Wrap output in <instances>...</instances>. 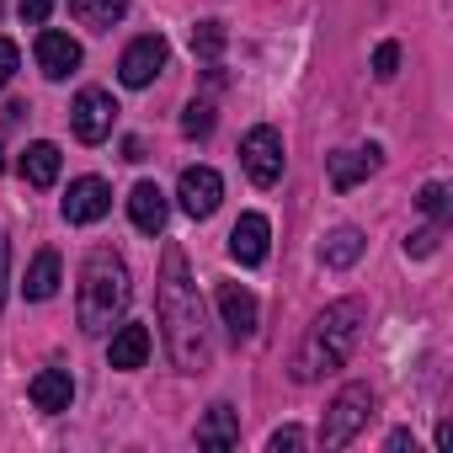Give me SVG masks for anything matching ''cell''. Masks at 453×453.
Here are the masks:
<instances>
[{"label": "cell", "instance_id": "3", "mask_svg": "<svg viewBox=\"0 0 453 453\" xmlns=\"http://www.w3.org/2000/svg\"><path fill=\"white\" fill-rule=\"evenodd\" d=\"M128 267L118 251H91L86 267H81V294H75V315H81V331L86 336H102L112 331V320H123L128 310Z\"/></svg>", "mask_w": 453, "mask_h": 453}, {"label": "cell", "instance_id": "16", "mask_svg": "<svg viewBox=\"0 0 453 453\" xmlns=\"http://www.w3.org/2000/svg\"><path fill=\"white\" fill-rule=\"evenodd\" d=\"M241 442V411L235 405H208V416L197 421V448H235Z\"/></svg>", "mask_w": 453, "mask_h": 453}, {"label": "cell", "instance_id": "25", "mask_svg": "<svg viewBox=\"0 0 453 453\" xmlns=\"http://www.w3.org/2000/svg\"><path fill=\"white\" fill-rule=\"evenodd\" d=\"M395 70H400V43H379V54H373V75H379V81H395Z\"/></svg>", "mask_w": 453, "mask_h": 453}, {"label": "cell", "instance_id": "19", "mask_svg": "<svg viewBox=\"0 0 453 453\" xmlns=\"http://www.w3.org/2000/svg\"><path fill=\"white\" fill-rule=\"evenodd\" d=\"M59 273H65L59 251H38V257H33V267H27V283H22V294H27L33 304L54 299V294H59Z\"/></svg>", "mask_w": 453, "mask_h": 453}, {"label": "cell", "instance_id": "29", "mask_svg": "<svg viewBox=\"0 0 453 453\" xmlns=\"http://www.w3.org/2000/svg\"><path fill=\"white\" fill-rule=\"evenodd\" d=\"M267 448H273V453H283V448H304V432H299V426H278V432L267 437Z\"/></svg>", "mask_w": 453, "mask_h": 453}, {"label": "cell", "instance_id": "10", "mask_svg": "<svg viewBox=\"0 0 453 453\" xmlns=\"http://www.w3.org/2000/svg\"><path fill=\"white\" fill-rule=\"evenodd\" d=\"M267 246H273L267 213H241L235 230H230V257H235L241 267H262V262H267Z\"/></svg>", "mask_w": 453, "mask_h": 453}, {"label": "cell", "instance_id": "27", "mask_svg": "<svg viewBox=\"0 0 453 453\" xmlns=\"http://www.w3.org/2000/svg\"><path fill=\"white\" fill-rule=\"evenodd\" d=\"M17 12H22L27 27H43V22L54 17V0H17Z\"/></svg>", "mask_w": 453, "mask_h": 453}, {"label": "cell", "instance_id": "23", "mask_svg": "<svg viewBox=\"0 0 453 453\" xmlns=\"http://www.w3.org/2000/svg\"><path fill=\"white\" fill-rule=\"evenodd\" d=\"M181 134H187V139H208V134H213V107H208V102H187Z\"/></svg>", "mask_w": 453, "mask_h": 453}, {"label": "cell", "instance_id": "18", "mask_svg": "<svg viewBox=\"0 0 453 453\" xmlns=\"http://www.w3.org/2000/svg\"><path fill=\"white\" fill-rule=\"evenodd\" d=\"M144 357H150V331L144 326H118V336L107 347V363L123 368V373H134V368H144Z\"/></svg>", "mask_w": 453, "mask_h": 453}, {"label": "cell", "instance_id": "15", "mask_svg": "<svg viewBox=\"0 0 453 453\" xmlns=\"http://www.w3.org/2000/svg\"><path fill=\"white\" fill-rule=\"evenodd\" d=\"M27 395H33L38 411L59 416V411H70V400H75V379H70V368H43V373L27 384Z\"/></svg>", "mask_w": 453, "mask_h": 453}, {"label": "cell", "instance_id": "20", "mask_svg": "<svg viewBox=\"0 0 453 453\" xmlns=\"http://www.w3.org/2000/svg\"><path fill=\"white\" fill-rule=\"evenodd\" d=\"M128 12V0H70V17L91 33H112Z\"/></svg>", "mask_w": 453, "mask_h": 453}, {"label": "cell", "instance_id": "14", "mask_svg": "<svg viewBox=\"0 0 453 453\" xmlns=\"http://www.w3.org/2000/svg\"><path fill=\"white\" fill-rule=\"evenodd\" d=\"M165 213H171V203H165V192H160L155 181H139V187L128 192V219H134L139 235H160V230H165Z\"/></svg>", "mask_w": 453, "mask_h": 453}, {"label": "cell", "instance_id": "21", "mask_svg": "<svg viewBox=\"0 0 453 453\" xmlns=\"http://www.w3.org/2000/svg\"><path fill=\"white\" fill-rule=\"evenodd\" d=\"M363 246H368V241H363V230L342 224V230H331V235H326L320 257H326V267H336V273H342V267H352V262L363 257Z\"/></svg>", "mask_w": 453, "mask_h": 453}, {"label": "cell", "instance_id": "17", "mask_svg": "<svg viewBox=\"0 0 453 453\" xmlns=\"http://www.w3.org/2000/svg\"><path fill=\"white\" fill-rule=\"evenodd\" d=\"M59 165H65V155H59V144H49V139L27 144L22 160H17V171H22L27 187H54V181H59Z\"/></svg>", "mask_w": 453, "mask_h": 453}, {"label": "cell", "instance_id": "2", "mask_svg": "<svg viewBox=\"0 0 453 453\" xmlns=\"http://www.w3.org/2000/svg\"><path fill=\"white\" fill-rule=\"evenodd\" d=\"M363 320H368V304H363V299H336V304H326V310L310 320V331H304V342H299V352H294V379H299V384H315V379L336 373V368L352 357V347H357V336H363Z\"/></svg>", "mask_w": 453, "mask_h": 453}, {"label": "cell", "instance_id": "11", "mask_svg": "<svg viewBox=\"0 0 453 453\" xmlns=\"http://www.w3.org/2000/svg\"><path fill=\"white\" fill-rule=\"evenodd\" d=\"M379 165H384L379 144H363V150H336V155H326V171H331V187H336V192H352V187H357V181H368Z\"/></svg>", "mask_w": 453, "mask_h": 453}, {"label": "cell", "instance_id": "26", "mask_svg": "<svg viewBox=\"0 0 453 453\" xmlns=\"http://www.w3.org/2000/svg\"><path fill=\"white\" fill-rule=\"evenodd\" d=\"M437 235H442V224H426V230H416V235L405 241V251H411V257H432V251H437Z\"/></svg>", "mask_w": 453, "mask_h": 453}, {"label": "cell", "instance_id": "28", "mask_svg": "<svg viewBox=\"0 0 453 453\" xmlns=\"http://www.w3.org/2000/svg\"><path fill=\"white\" fill-rule=\"evenodd\" d=\"M17 65H22V59H17V43H12V38H0V91H6V86H12V75H17Z\"/></svg>", "mask_w": 453, "mask_h": 453}, {"label": "cell", "instance_id": "31", "mask_svg": "<svg viewBox=\"0 0 453 453\" xmlns=\"http://www.w3.org/2000/svg\"><path fill=\"white\" fill-rule=\"evenodd\" d=\"M0 171H6V150H0Z\"/></svg>", "mask_w": 453, "mask_h": 453}, {"label": "cell", "instance_id": "4", "mask_svg": "<svg viewBox=\"0 0 453 453\" xmlns=\"http://www.w3.org/2000/svg\"><path fill=\"white\" fill-rule=\"evenodd\" d=\"M368 416H373V389L368 384H347L331 400V411L320 416V448H347L368 426Z\"/></svg>", "mask_w": 453, "mask_h": 453}, {"label": "cell", "instance_id": "6", "mask_svg": "<svg viewBox=\"0 0 453 453\" xmlns=\"http://www.w3.org/2000/svg\"><path fill=\"white\" fill-rule=\"evenodd\" d=\"M70 123H75V139H81V144H102V139L112 134V123H118V102H112V91L86 86V91L75 96V107H70Z\"/></svg>", "mask_w": 453, "mask_h": 453}, {"label": "cell", "instance_id": "1", "mask_svg": "<svg viewBox=\"0 0 453 453\" xmlns=\"http://www.w3.org/2000/svg\"><path fill=\"white\" fill-rule=\"evenodd\" d=\"M155 310H160V326H165L171 363H176L181 373H203V368H208V326H203V299H197V283H192V273H187L181 246H165Z\"/></svg>", "mask_w": 453, "mask_h": 453}, {"label": "cell", "instance_id": "30", "mask_svg": "<svg viewBox=\"0 0 453 453\" xmlns=\"http://www.w3.org/2000/svg\"><path fill=\"white\" fill-rule=\"evenodd\" d=\"M6 283H12V241L0 230V310H6Z\"/></svg>", "mask_w": 453, "mask_h": 453}, {"label": "cell", "instance_id": "5", "mask_svg": "<svg viewBox=\"0 0 453 453\" xmlns=\"http://www.w3.org/2000/svg\"><path fill=\"white\" fill-rule=\"evenodd\" d=\"M241 165H246V176L257 181V187H278L283 181V134L278 128H251L246 139H241Z\"/></svg>", "mask_w": 453, "mask_h": 453}, {"label": "cell", "instance_id": "12", "mask_svg": "<svg viewBox=\"0 0 453 453\" xmlns=\"http://www.w3.org/2000/svg\"><path fill=\"white\" fill-rule=\"evenodd\" d=\"M107 208H112V187H107L102 176L70 181V192H65V219H70V224H96Z\"/></svg>", "mask_w": 453, "mask_h": 453}, {"label": "cell", "instance_id": "13", "mask_svg": "<svg viewBox=\"0 0 453 453\" xmlns=\"http://www.w3.org/2000/svg\"><path fill=\"white\" fill-rule=\"evenodd\" d=\"M38 70H43L49 81H70V75L81 70V43H75L70 33L43 27V33H38Z\"/></svg>", "mask_w": 453, "mask_h": 453}, {"label": "cell", "instance_id": "22", "mask_svg": "<svg viewBox=\"0 0 453 453\" xmlns=\"http://www.w3.org/2000/svg\"><path fill=\"white\" fill-rule=\"evenodd\" d=\"M192 54L203 65H219V54H224V22H197L192 27Z\"/></svg>", "mask_w": 453, "mask_h": 453}, {"label": "cell", "instance_id": "9", "mask_svg": "<svg viewBox=\"0 0 453 453\" xmlns=\"http://www.w3.org/2000/svg\"><path fill=\"white\" fill-rule=\"evenodd\" d=\"M219 315H224V331L230 342H251L257 336V294L241 288V283H219Z\"/></svg>", "mask_w": 453, "mask_h": 453}, {"label": "cell", "instance_id": "24", "mask_svg": "<svg viewBox=\"0 0 453 453\" xmlns=\"http://www.w3.org/2000/svg\"><path fill=\"white\" fill-rule=\"evenodd\" d=\"M416 208H421L432 224H448V187H442V181H426L421 197H416Z\"/></svg>", "mask_w": 453, "mask_h": 453}, {"label": "cell", "instance_id": "8", "mask_svg": "<svg viewBox=\"0 0 453 453\" xmlns=\"http://www.w3.org/2000/svg\"><path fill=\"white\" fill-rule=\"evenodd\" d=\"M219 197H224V176H219L213 165H187V171H181L176 203H181L187 219H208V213L219 208Z\"/></svg>", "mask_w": 453, "mask_h": 453}, {"label": "cell", "instance_id": "7", "mask_svg": "<svg viewBox=\"0 0 453 453\" xmlns=\"http://www.w3.org/2000/svg\"><path fill=\"white\" fill-rule=\"evenodd\" d=\"M165 59H171L165 38H160V33H144V38H134V43L123 49V59H118V81L139 91V86H150V81L165 70Z\"/></svg>", "mask_w": 453, "mask_h": 453}]
</instances>
